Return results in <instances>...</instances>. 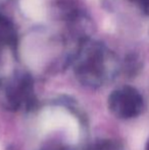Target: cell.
I'll return each mask as SVG.
<instances>
[{
	"label": "cell",
	"mask_w": 149,
	"mask_h": 150,
	"mask_svg": "<svg viewBox=\"0 0 149 150\" xmlns=\"http://www.w3.org/2000/svg\"><path fill=\"white\" fill-rule=\"evenodd\" d=\"M0 150H1V149H0Z\"/></svg>",
	"instance_id": "obj_7"
},
{
	"label": "cell",
	"mask_w": 149,
	"mask_h": 150,
	"mask_svg": "<svg viewBox=\"0 0 149 150\" xmlns=\"http://www.w3.org/2000/svg\"><path fill=\"white\" fill-rule=\"evenodd\" d=\"M16 43L18 35L13 23L0 13V50L5 47H16Z\"/></svg>",
	"instance_id": "obj_3"
},
{
	"label": "cell",
	"mask_w": 149,
	"mask_h": 150,
	"mask_svg": "<svg viewBox=\"0 0 149 150\" xmlns=\"http://www.w3.org/2000/svg\"><path fill=\"white\" fill-rule=\"evenodd\" d=\"M129 1H131V2H137V3H138V1H139V0H129Z\"/></svg>",
	"instance_id": "obj_5"
},
{
	"label": "cell",
	"mask_w": 149,
	"mask_h": 150,
	"mask_svg": "<svg viewBox=\"0 0 149 150\" xmlns=\"http://www.w3.org/2000/svg\"><path fill=\"white\" fill-rule=\"evenodd\" d=\"M147 150H149V141H148V144H147Z\"/></svg>",
	"instance_id": "obj_6"
},
{
	"label": "cell",
	"mask_w": 149,
	"mask_h": 150,
	"mask_svg": "<svg viewBox=\"0 0 149 150\" xmlns=\"http://www.w3.org/2000/svg\"><path fill=\"white\" fill-rule=\"evenodd\" d=\"M110 52L101 42L91 38L80 43L77 52V73L86 80H99L105 69Z\"/></svg>",
	"instance_id": "obj_1"
},
{
	"label": "cell",
	"mask_w": 149,
	"mask_h": 150,
	"mask_svg": "<svg viewBox=\"0 0 149 150\" xmlns=\"http://www.w3.org/2000/svg\"><path fill=\"white\" fill-rule=\"evenodd\" d=\"M112 107L123 117H133L139 115L143 106V99L137 90L125 87L112 95Z\"/></svg>",
	"instance_id": "obj_2"
},
{
	"label": "cell",
	"mask_w": 149,
	"mask_h": 150,
	"mask_svg": "<svg viewBox=\"0 0 149 150\" xmlns=\"http://www.w3.org/2000/svg\"><path fill=\"white\" fill-rule=\"evenodd\" d=\"M138 3H139L140 7H141L142 11L149 16V0H139Z\"/></svg>",
	"instance_id": "obj_4"
}]
</instances>
